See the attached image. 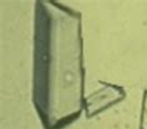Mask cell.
I'll return each instance as SVG.
<instances>
[{
  "instance_id": "1",
  "label": "cell",
  "mask_w": 147,
  "mask_h": 129,
  "mask_svg": "<svg viewBox=\"0 0 147 129\" xmlns=\"http://www.w3.org/2000/svg\"><path fill=\"white\" fill-rule=\"evenodd\" d=\"M81 14L54 0L35 3L32 103L44 129H64L84 110Z\"/></svg>"
},
{
  "instance_id": "2",
  "label": "cell",
  "mask_w": 147,
  "mask_h": 129,
  "mask_svg": "<svg viewBox=\"0 0 147 129\" xmlns=\"http://www.w3.org/2000/svg\"><path fill=\"white\" fill-rule=\"evenodd\" d=\"M100 89L91 93L84 99V110L87 118L97 115L105 109L123 100L126 97V91L122 87L104 82H100Z\"/></svg>"
},
{
  "instance_id": "3",
  "label": "cell",
  "mask_w": 147,
  "mask_h": 129,
  "mask_svg": "<svg viewBox=\"0 0 147 129\" xmlns=\"http://www.w3.org/2000/svg\"><path fill=\"white\" fill-rule=\"evenodd\" d=\"M140 129H147V90L143 91L141 119H140Z\"/></svg>"
}]
</instances>
